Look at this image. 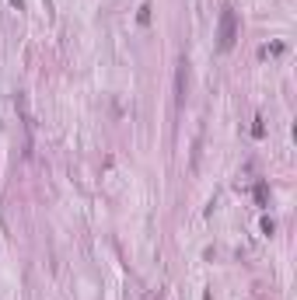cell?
<instances>
[{
    "label": "cell",
    "mask_w": 297,
    "mask_h": 300,
    "mask_svg": "<svg viewBox=\"0 0 297 300\" xmlns=\"http://www.w3.org/2000/svg\"><path fill=\"white\" fill-rule=\"evenodd\" d=\"M11 4H14V7H18V11H21V7H25V0H11Z\"/></svg>",
    "instance_id": "cell-6"
},
{
    "label": "cell",
    "mask_w": 297,
    "mask_h": 300,
    "mask_svg": "<svg viewBox=\"0 0 297 300\" xmlns=\"http://www.w3.org/2000/svg\"><path fill=\"white\" fill-rule=\"evenodd\" d=\"M185 94H189V63H178L175 70V105H185Z\"/></svg>",
    "instance_id": "cell-2"
},
{
    "label": "cell",
    "mask_w": 297,
    "mask_h": 300,
    "mask_svg": "<svg viewBox=\"0 0 297 300\" xmlns=\"http://www.w3.org/2000/svg\"><path fill=\"white\" fill-rule=\"evenodd\" d=\"M273 231H276V223L269 216H263V234H273Z\"/></svg>",
    "instance_id": "cell-5"
},
{
    "label": "cell",
    "mask_w": 297,
    "mask_h": 300,
    "mask_svg": "<svg viewBox=\"0 0 297 300\" xmlns=\"http://www.w3.org/2000/svg\"><path fill=\"white\" fill-rule=\"evenodd\" d=\"M234 39H238V14H234V7H224L217 21V49L228 53L234 46Z\"/></svg>",
    "instance_id": "cell-1"
},
{
    "label": "cell",
    "mask_w": 297,
    "mask_h": 300,
    "mask_svg": "<svg viewBox=\"0 0 297 300\" xmlns=\"http://www.w3.org/2000/svg\"><path fill=\"white\" fill-rule=\"evenodd\" d=\"M266 196H269V192H266V185H263V181H259V189H255V199H259V203H263V206H266Z\"/></svg>",
    "instance_id": "cell-4"
},
{
    "label": "cell",
    "mask_w": 297,
    "mask_h": 300,
    "mask_svg": "<svg viewBox=\"0 0 297 300\" xmlns=\"http://www.w3.org/2000/svg\"><path fill=\"white\" fill-rule=\"evenodd\" d=\"M283 42H273V46H263V49H259V56H263V60H269V56H283Z\"/></svg>",
    "instance_id": "cell-3"
}]
</instances>
